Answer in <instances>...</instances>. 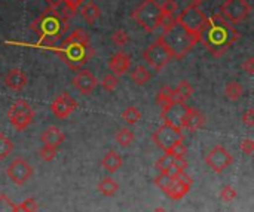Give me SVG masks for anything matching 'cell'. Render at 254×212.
<instances>
[{
	"mask_svg": "<svg viewBox=\"0 0 254 212\" xmlns=\"http://www.w3.org/2000/svg\"><path fill=\"white\" fill-rule=\"evenodd\" d=\"M220 199L225 202V204H231V202H234L235 199H237V196H238V193H237V190L232 187V186H225L222 190H220Z\"/></svg>",
	"mask_w": 254,
	"mask_h": 212,
	"instance_id": "obj_35",
	"label": "cell"
},
{
	"mask_svg": "<svg viewBox=\"0 0 254 212\" xmlns=\"http://www.w3.org/2000/svg\"><path fill=\"white\" fill-rule=\"evenodd\" d=\"M19 207L25 212H37L39 210V205L34 199H25L22 204H19Z\"/></svg>",
	"mask_w": 254,
	"mask_h": 212,
	"instance_id": "obj_39",
	"label": "cell"
},
{
	"mask_svg": "<svg viewBox=\"0 0 254 212\" xmlns=\"http://www.w3.org/2000/svg\"><path fill=\"white\" fill-rule=\"evenodd\" d=\"M176 21L182 27H185L189 33H192L193 36H196L198 39H201V33L204 31V28L208 24V18L205 16V13L198 6H193V4L186 6L179 13V16L176 18Z\"/></svg>",
	"mask_w": 254,
	"mask_h": 212,
	"instance_id": "obj_6",
	"label": "cell"
},
{
	"mask_svg": "<svg viewBox=\"0 0 254 212\" xmlns=\"http://www.w3.org/2000/svg\"><path fill=\"white\" fill-rule=\"evenodd\" d=\"M6 175L7 178L16 184V186H24L31 177H33V168L31 165L22 159V158H15L6 168Z\"/></svg>",
	"mask_w": 254,
	"mask_h": 212,
	"instance_id": "obj_13",
	"label": "cell"
},
{
	"mask_svg": "<svg viewBox=\"0 0 254 212\" xmlns=\"http://www.w3.org/2000/svg\"><path fill=\"white\" fill-rule=\"evenodd\" d=\"M250 12H252V6L247 0H226L220 9L222 16L232 24L246 21Z\"/></svg>",
	"mask_w": 254,
	"mask_h": 212,
	"instance_id": "obj_10",
	"label": "cell"
},
{
	"mask_svg": "<svg viewBox=\"0 0 254 212\" xmlns=\"http://www.w3.org/2000/svg\"><path fill=\"white\" fill-rule=\"evenodd\" d=\"M40 141L43 143V146L58 149L65 141V134L58 126H49L40 135Z\"/></svg>",
	"mask_w": 254,
	"mask_h": 212,
	"instance_id": "obj_19",
	"label": "cell"
},
{
	"mask_svg": "<svg viewBox=\"0 0 254 212\" xmlns=\"http://www.w3.org/2000/svg\"><path fill=\"white\" fill-rule=\"evenodd\" d=\"M13 152V143L0 132V160H4Z\"/></svg>",
	"mask_w": 254,
	"mask_h": 212,
	"instance_id": "obj_30",
	"label": "cell"
},
{
	"mask_svg": "<svg viewBox=\"0 0 254 212\" xmlns=\"http://www.w3.org/2000/svg\"><path fill=\"white\" fill-rule=\"evenodd\" d=\"M161 39L168 48V51L171 52L173 58L176 59H183L192 51V48L199 42L196 36L189 33L177 21H174L170 27L164 28Z\"/></svg>",
	"mask_w": 254,
	"mask_h": 212,
	"instance_id": "obj_4",
	"label": "cell"
},
{
	"mask_svg": "<svg viewBox=\"0 0 254 212\" xmlns=\"http://www.w3.org/2000/svg\"><path fill=\"white\" fill-rule=\"evenodd\" d=\"M132 19L147 33H153L161 27L162 13L158 0H144L134 12Z\"/></svg>",
	"mask_w": 254,
	"mask_h": 212,
	"instance_id": "obj_5",
	"label": "cell"
},
{
	"mask_svg": "<svg viewBox=\"0 0 254 212\" xmlns=\"http://www.w3.org/2000/svg\"><path fill=\"white\" fill-rule=\"evenodd\" d=\"M101 86H103L104 91L113 92V91H116V88L119 86V79H118L115 74H107V76H104V79H103V82H101Z\"/></svg>",
	"mask_w": 254,
	"mask_h": 212,
	"instance_id": "obj_33",
	"label": "cell"
},
{
	"mask_svg": "<svg viewBox=\"0 0 254 212\" xmlns=\"http://www.w3.org/2000/svg\"><path fill=\"white\" fill-rule=\"evenodd\" d=\"M243 94H244L243 86L238 82H235V80L229 82L226 85V88H225V95H226V98L229 101H238L243 97Z\"/></svg>",
	"mask_w": 254,
	"mask_h": 212,
	"instance_id": "obj_28",
	"label": "cell"
},
{
	"mask_svg": "<svg viewBox=\"0 0 254 212\" xmlns=\"http://www.w3.org/2000/svg\"><path fill=\"white\" fill-rule=\"evenodd\" d=\"M118 190H119V184L113 178H110V177H106V178H103L98 183V192L103 196L112 198V196H115L118 193Z\"/></svg>",
	"mask_w": 254,
	"mask_h": 212,
	"instance_id": "obj_24",
	"label": "cell"
},
{
	"mask_svg": "<svg viewBox=\"0 0 254 212\" xmlns=\"http://www.w3.org/2000/svg\"><path fill=\"white\" fill-rule=\"evenodd\" d=\"M152 140H153L155 146L159 147L164 153H170L177 144L185 143V135H183L182 129L164 123L153 132Z\"/></svg>",
	"mask_w": 254,
	"mask_h": 212,
	"instance_id": "obj_8",
	"label": "cell"
},
{
	"mask_svg": "<svg viewBox=\"0 0 254 212\" xmlns=\"http://www.w3.org/2000/svg\"><path fill=\"white\" fill-rule=\"evenodd\" d=\"M152 79V74L150 71L144 67V65H138L135 67L132 71H131V80L138 85V86H143L144 83H147L149 80Z\"/></svg>",
	"mask_w": 254,
	"mask_h": 212,
	"instance_id": "obj_25",
	"label": "cell"
},
{
	"mask_svg": "<svg viewBox=\"0 0 254 212\" xmlns=\"http://www.w3.org/2000/svg\"><path fill=\"white\" fill-rule=\"evenodd\" d=\"M27 83H28V77H27V74H25L22 70H19V68H13V70H10V71L4 76V85H6L10 91H13V92L22 91V89L27 86Z\"/></svg>",
	"mask_w": 254,
	"mask_h": 212,
	"instance_id": "obj_18",
	"label": "cell"
},
{
	"mask_svg": "<svg viewBox=\"0 0 254 212\" xmlns=\"http://www.w3.org/2000/svg\"><path fill=\"white\" fill-rule=\"evenodd\" d=\"M60 59L71 70H80L92 56L94 49L91 46L89 34L83 28L73 30L61 43L60 48H55Z\"/></svg>",
	"mask_w": 254,
	"mask_h": 212,
	"instance_id": "obj_2",
	"label": "cell"
},
{
	"mask_svg": "<svg viewBox=\"0 0 254 212\" xmlns=\"http://www.w3.org/2000/svg\"><path fill=\"white\" fill-rule=\"evenodd\" d=\"M122 119L125 120V123H128V125H135V123H138L140 120H141V113H140V110L138 108H135V107H128L124 113H122Z\"/></svg>",
	"mask_w": 254,
	"mask_h": 212,
	"instance_id": "obj_29",
	"label": "cell"
},
{
	"mask_svg": "<svg viewBox=\"0 0 254 212\" xmlns=\"http://www.w3.org/2000/svg\"><path fill=\"white\" fill-rule=\"evenodd\" d=\"M192 178L186 174V172H182L179 177H176L173 186L170 187V190L165 193L171 201H182L189 192H190V187H192Z\"/></svg>",
	"mask_w": 254,
	"mask_h": 212,
	"instance_id": "obj_16",
	"label": "cell"
},
{
	"mask_svg": "<svg viewBox=\"0 0 254 212\" xmlns=\"http://www.w3.org/2000/svg\"><path fill=\"white\" fill-rule=\"evenodd\" d=\"M174 177H170V175H167V174H159L156 178H155V184L164 192V193H167L168 190H170V187L173 186V183H174Z\"/></svg>",
	"mask_w": 254,
	"mask_h": 212,
	"instance_id": "obj_31",
	"label": "cell"
},
{
	"mask_svg": "<svg viewBox=\"0 0 254 212\" xmlns=\"http://www.w3.org/2000/svg\"><path fill=\"white\" fill-rule=\"evenodd\" d=\"M80 15L89 25H92L101 16V9L94 1H86V3H82L80 6Z\"/></svg>",
	"mask_w": 254,
	"mask_h": 212,
	"instance_id": "obj_21",
	"label": "cell"
},
{
	"mask_svg": "<svg viewBox=\"0 0 254 212\" xmlns=\"http://www.w3.org/2000/svg\"><path fill=\"white\" fill-rule=\"evenodd\" d=\"M173 103H176V100H174V89L167 86V85L162 86L159 94H158V97H156V104L161 106V108H162V107H165L168 104H173Z\"/></svg>",
	"mask_w": 254,
	"mask_h": 212,
	"instance_id": "obj_27",
	"label": "cell"
},
{
	"mask_svg": "<svg viewBox=\"0 0 254 212\" xmlns=\"http://www.w3.org/2000/svg\"><path fill=\"white\" fill-rule=\"evenodd\" d=\"M30 28L40 37V45H55L67 31V18L57 7L49 6L31 24Z\"/></svg>",
	"mask_w": 254,
	"mask_h": 212,
	"instance_id": "obj_3",
	"label": "cell"
},
{
	"mask_svg": "<svg viewBox=\"0 0 254 212\" xmlns=\"http://www.w3.org/2000/svg\"><path fill=\"white\" fill-rule=\"evenodd\" d=\"M143 59L155 71H161L170 64V61L173 59V55L168 51V48L165 46V43L162 42V39L159 37L143 52Z\"/></svg>",
	"mask_w": 254,
	"mask_h": 212,
	"instance_id": "obj_9",
	"label": "cell"
},
{
	"mask_svg": "<svg viewBox=\"0 0 254 212\" xmlns=\"http://www.w3.org/2000/svg\"><path fill=\"white\" fill-rule=\"evenodd\" d=\"M240 39V31L228 22L222 13H214L211 18H208V24L201 33L199 42L204 43L207 51L216 56H223L231 46H234Z\"/></svg>",
	"mask_w": 254,
	"mask_h": 212,
	"instance_id": "obj_1",
	"label": "cell"
},
{
	"mask_svg": "<svg viewBox=\"0 0 254 212\" xmlns=\"http://www.w3.org/2000/svg\"><path fill=\"white\" fill-rule=\"evenodd\" d=\"M177 9H179V3L176 0H165L161 4L162 18H165V16H174V13L177 12Z\"/></svg>",
	"mask_w": 254,
	"mask_h": 212,
	"instance_id": "obj_32",
	"label": "cell"
},
{
	"mask_svg": "<svg viewBox=\"0 0 254 212\" xmlns=\"http://www.w3.org/2000/svg\"><path fill=\"white\" fill-rule=\"evenodd\" d=\"M109 68L112 71V74H115L116 77L124 76L125 73L129 71L131 68V56L122 51H119L118 53H115L110 61H109Z\"/></svg>",
	"mask_w": 254,
	"mask_h": 212,
	"instance_id": "obj_17",
	"label": "cell"
},
{
	"mask_svg": "<svg viewBox=\"0 0 254 212\" xmlns=\"http://www.w3.org/2000/svg\"><path fill=\"white\" fill-rule=\"evenodd\" d=\"M193 94V88L189 82L183 80L177 85V88H174V100L176 103H186Z\"/></svg>",
	"mask_w": 254,
	"mask_h": 212,
	"instance_id": "obj_23",
	"label": "cell"
},
{
	"mask_svg": "<svg viewBox=\"0 0 254 212\" xmlns=\"http://www.w3.org/2000/svg\"><path fill=\"white\" fill-rule=\"evenodd\" d=\"M204 1H205V0H190V4H193V6H198V7H199Z\"/></svg>",
	"mask_w": 254,
	"mask_h": 212,
	"instance_id": "obj_43",
	"label": "cell"
},
{
	"mask_svg": "<svg viewBox=\"0 0 254 212\" xmlns=\"http://www.w3.org/2000/svg\"><path fill=\"white\" fill-rule=\"evenodd\" d=\"M97 85H98V79L89 70H80L73 77V86L82 95H91L94 92V89L97 88Z\"/></svg>",
	"mask_w": 254,
	"mask_h": 212,
	"instance_id": "obj_15",
	"label": "cell"
},
{
	"mask_svg": "<svg viewBox=\"0 0 254 212\" xmlns=\"http://www.w3.org/2000/svg\"><path fill=\"white\" fill-rule=\"evenodd\" d=\"M243 123L247 126V128H253L254 126V110L253 108H249L244 114H243Z\"/></svg>",
	"mask_w": 254,
	"mask_h": 212,
	"instance_id": "obj_41",
	"label": "cell"
},
{
	"mask_svg": "<svg viewBox=\"0 0 254 212\" xmlns=\"http://www.w3.org/2000/svg\"><path fill=\"white\" fill-rule=\"evenodd\" d=\"M153 212H168L165 208H156V210H153Z\"/></svg>",
	"mask_w": 254,
	"mask_h": 212,
	"instance_id": "obj_44",
	"label": "cell"
},
{
	"mask_svg": "<svg viewBox=\"0 0 254 212\" xmlns=\"http://www.w3.org/2000/svg\"><path fill=\"white\" fill-rule=\"evenodd\" d=\"M205 163L216 172V174H222L225 172L232 163H234V156L220 144L214 146L210 153L205 156Z\"/></svg>",
	"mask_w": 254,
	"mask_h": 212,
	"instance_id": "obj_12",
	"label": "cell"
},
{
	"mask_svg": "<svg viewBox=\"0 0 254 212\" xmlns=\"http://www.w3.org/2000/svg\"><path fill=\"white\" fill-rule=\"evenodd\" d=\"M77 108V103L76 100H73L68 94H61L58 95L52 104H51V111L54 116H57L58 119H67L74 110Z\"/></svg>",
	"mask_w": 254,
	"mask_h": 212,
	"instance_id": "obj_14",
	"label": "cell"
},
{
	"mask_svg": "<svg viewBox=\"0 0 254 212\" xmlns=\"http://www.w3.org/2000/svg\"><path fill=\"white\" fill-rule=\"evenodd\" d=\"M39 158L45 162H52L55 158H57V149L54 147H49V146H43L40 150H39Z\"/></svg>",
	"mask_w": 254,
	"mask_h": 212,
	"instance_id": "obj_36",
	"label": "cell"
},
{
	"mask_svg": "<svg viewBox=\"0 0 254 212\" xmlns=\"http://www.w3.org/2000/svg\"><path fill=\"white\" fill-rule=\"evenodd\" d=\"M115 140H116V143H118L122 149H127V147H129V146L134 143L135 135H134V132H132L131 129H128V128H121V129L116 132Z\"/></svg>",
	"mask_w": 254,
	"mask_h": 212,
	"instance_id": "obj_26",
	"label": "cell"
},
{
	"mask_svg": "<svg viewBox=\"0 0 254 212\" xmlns=\"http://www.w3.org/2000/svg\"><path fill=\"white\" fill-rule=\"evenodd\" d=\"M112 42H113L116 46L124 48L125 45H128V42H129V36H128V33H127V31H124V30H116V31L112 34Z\"/></svg>",
	"mask_w": 254,
	"mask_h": 212,
	"instance_id": "obj_34",
	"label": "cell"
},
{
	"mask_svg": "<svg viewBox=\"0 0 254 212\" xmlns=\"http://www.w3.org/2000/svg\"><path fill=\"white\" fill-rule=\"evenodd\" d=\"M15 204L6 196L0 195V212H15Z\"/></svg>",
	"mask_w": 254,
	"mask_h": 212,
	"instance_id": "obj_37",
	"label": "cell"
},
{
	"mask_svg": "<svg viewBox=\"0 0 254 212\" xmlns=\"http://www.w3.org/2000/svg\"><path fill=\"white\" fill-rule=\"evenodd\" d=\"M7 119L16 131L22 132L33 123L34 110L25 100H16L7 110Z\"/></svg>",
	"mask_w": 254,
	"mask_h": 212,
	"instance_id": "obj_7",
	"label": "cell"
},
{
	"mask_svg": "<svg viewBox=\"0 0 254 212\" xmlns=\"http://www.w3.org/2000/svg\"><path fill=\"white\" fill-rule=\"evenodd\" d=\"M240 150L244 153V155H247V156H252L254 153V141L252 138H246V140H243L241 141V144H240Z\"/></svg>",
	"mask_w": 254,
	"mask_h": 212,
	"instance_id": "obj_38",
	"label": "cell"
},
{
	"mask_svg": "<svg viewBox=\"0 0 254 212\" xmlns=\"http://www.w3.org/2000/svg\"><path fill=\"white\" fill-rule=\"evenodd\" d=\"M189 107L185 103H173L161 108V119L165 125L179 128L183 131Z\"/></svg>",
	"mask_w": 254,
	"mask_h": 212,
	"instance_id": "obj_11",
	"label": "cell"
},
{
	"mask_svg": "<svg viewBox=\"0 0 254 212\" xmlns=\"http://www.w3.org/2000/svg\"><path fill=\"white\" fill-rule=\"evenodd\" d=\"M243 68L247 71V74L253 76L254 74V58H249L244 64H243Z\"/></svg>",
	"mask_w": 254,
	"mask_h": 212,
	"instance_id": "obj_42",
	"label": "cell"
},
{
	"mask_svg": "<svg viewBox=\"0 0 254 212\" xmlns=\"http://www.w3.org/2000/svg\"><path fill=\"white\" fill-rule=\"evenodd\" d=\"M204 125H205V116L199 110L189 107V111H188V116H186V122H185V128L183 129H188L190 132H195V131L201 129Z\"/></svg>",
	"mask_w": 254,
	"mask_h": 212,
	"instance_id": "obj_20",
	"label": "cell"
},
{
	"mask_svg": "<svg viewBox=\"0 0 254 212\" xmlns=\"http://www.w3.org/2000/svg\"><path fill=\"white\" fill-rule=\"evenodd\" d=\"M122 163H124V160H122V158H121L116 152H109V153H106V156H104L103 160H101V166H103L107 172H110V174L118 172V171L121 169Z\"/></svg>",
	"mask_w": 254,
	"mask_h": 212,
	"instance_id": "obj_22",
	"label": "cell"
},
{
	"mask_svg": "<svg viewBox=\"0 0 254 212\" xmlns=\"http://www.w3.org/2000/svg\"><path fill=\"white\" fill-rule=\"evenodd\" d=\"M61 3H64V6L71 10L73 13H76V10L82 6V3H85V0H61Z\"/></svg>",
	"mask_w": 254,
	"mask_h": 212,
	"instance_id": "obj_40",
	"label": "cell"
}]
</instances>
